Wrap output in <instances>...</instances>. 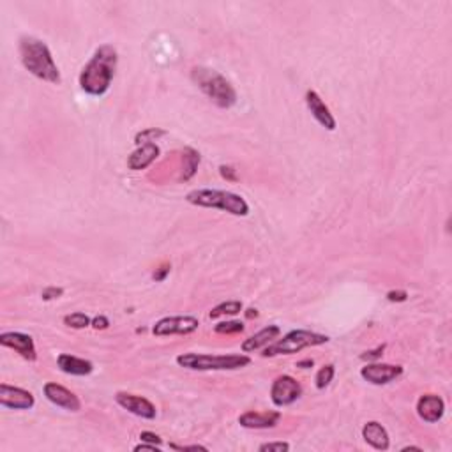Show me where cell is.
<instances>
[{"instance_id":"27","label":"cell","mask_w":452,"mask_h":452,"mask_svg":"<svg viewBox=\"0 0 452 452\" xmlns=\"http://www.w3.org/2000/svg\"><path fill=\"white\" fill-rule=\"evenodd\" d=\"M62 294H64V290L62 288H56V287H48L43 290L41 297L45 299V301H53V299H59L62 297Z\"/></svg>"},{"instance_id":"21","label":"cell","mask_w":452,"mask_h":452,"mask_svg":"<svg viewBox=\"0 0 452 452\" xmlns=\"http://www.w3.org/2000/svg\"><path fill=\"white\" fill-rule=\"evenodd\" d=\"M241 311H242V302L228 301V302H221V304L216 306L211 313H209V317L219 318V317H225V315L226 317H235V315H239Z\"/></svg>"},{"instance_id":"6","label":"cell","mask_w":452,"mask_h":452,"mask_svg":"<svg viewBox=\"0 0 452 452\" xmlns=\"http://www.w3.org/2000/svg\"><path fill=\"white\" fill-rule=\"evenodd\" d=\"M329 343V336L318 334L311 331H292L274 343L267 345L264 350V357H276V355H292L309 347H320Z\"/></svg>"},{"instance_id":"22","label":"cell","mask_w":452,"mask_h":452,"mask_svg":"<svg viewBox=\"0 0 452 452\" xmlns=\"http://www.w3.org/2000/svg\"><path fill=\"white\" fill-rule=\"evenodd\" d=\"M64 324L73 329H85L92 324V320L85 313H71L64 317Z\"/></svg>"},{"instance_id":"8","label":"cell","mask_w":452,"mask_h":452,"mask_svg":"<svg viewBox=\"0 0 452 452\" xmlns=\"http://www.w3.org/2000/svg\"><path fill=\"white\" fill-rule=\"evenodd\" d=\"M200 322L195 317H165L156 322L152 332L154 336H188L198 331Z\"/></svg>"},{"instance_id":"7","label":"cell","mask_w":452,"mask_h":452,"mask_svg":"<svg viewBox=\"0 0 452 452\" xmlns=\"http://www.w3.org/2000/svg\"><path fill=\"white\" fill-rule=\"evenodd\" d=\"M302 396V385L290 375H282L274 380L271 387V400L276 407H288Z\"/></svg>"},{"instance_id":"11","label":"cell","mask_w":452,"mask_h":452,"mask_svg":"<svg viewBox=\"0 0 452 452\" xmlns=\"http://www.w3.org/2000/svg\"><path fill=\"white\" fill-rule=\"evenodd\" d=\"M401 375H403V368L392 364H368L361 370V377L373 385L391 384L392 380L400 378Z\"/></svg>"},{"instance_id":"19","label":"cell","mask_w":452,"mask_h":452,"mask_svg":"<svg viewBox=\"0 0 452 452\" xmlns=\"http://www.w3.org/2000/svg\"><path fill=\"white\" fill-rule=\"evenodd\" d=\"M159 156V147L156 144H144L142 147L136 149L128 159V166L135 172L138 170H145L147 166H151L152 163L158 159Z\"/></svg>"},{"instance_id":"28","label":"cell","mask_w":452,"mask_h":452,"mask_svg":"<svg viewBox=\"0 0 452 452\" xmlns=\"http://www.w3.org/2000/svg\"><path fill=\"white\" fill-rule=\"evenodd\" d=\"M384 350H385V345H382V347L375 348V350H370L366 352V354L361 355L362 361H375V359H380L382 355H384Z\"/></svg>"},{"instance_id":"2","label":"cell","mask_w":452,"mask_h":452,"mask_svg":"<svg viewBox=\"0 0 452 452\" xmlns=\"http://www.w3.org/2000/svg\"><path fill=\"white\" fill-rule=\"evenodd\" d=\"M18 50L22 64L25 66L27 71L48 83H56L59 85L62 82L61 71L56 68L52 52L46 46V43H43L41 39L32 38V36H23L20 39Z\"/></svg>"},{"instance_id":"9","label":"cell","mask_w":452,"mask_h":452,"mask_svg":"<svg viewBox=\"0 0 452 452\" xmlns=\"http://www.w3.org/2000/svg\"><path fill=\"white\" fill-rule=\"evenodd\" d=\"M0 345L15 350L16 354L22 355L25 361L34 362L36 359H38L34 339L29 334H23V332H2V334H0Z\"/></svg>"},{"instance_id":"37","label":"cell","mask_w":452,"mask_h":452,"mask_svg":"<svg viewBox=\"0 0 452 452\" xmlns=\"http://www.w3.org/2000/svg\"><path fill=\"white\" fill-rule=\"evenodd\" d=\"M246 317H248V318H257L258 317V311H257V309L249 308L248 311H246Z\"/></svg>"},{"instance_id":"20","label":"cell","mask_w":452,"mask_h":452,"mask_svg":"<svg viewBox=\"0 0 452 452\" xmlns=\"http://www.w3.org/2000/svg\"><path fill=\"white\" fill-rule=\"evenodd\" d=\"M279 334H281V329H279L278 325H269V327L262 329L260 332H257L255 336L246 339L244 343H242V352H244V354H249V352L260 350V348L271 345Z\"/></svg>"},{"instance_id":"34","label":"cell","mask_w":452,"mask_h":452,"mask_svg":"<svg viewBox=\"0 0 452 452\" xmlns=\"http://www.w3.org/2000/svg\"><path fill=\"white\" fill-rule=\"evenodd\" d=\"M172 449H179V451H207V447H202V445H189V447H179V445H170Z\"/></svg>"},{"instance_id":"16","label":"cell","mask_w":452,"mask_h":452,"mask_svg":"<svg viewBox=\"0 0 452 452\" xmlns=\"http://www.w3.org/2000/svg\"><path fill=\"white\" fill-rule=\"evenodd\" d=\"M281 419L279 412H246L239 417V424L248 430H269Z\"/></svg>"},{"instance_id":"26","label":"cell","mask_w":452,"mask_h":452,"mask_svg":"<svg viewBox=\"0 0 452 452\" xmlns=\"http://www.w3.org/2000/svg\"><path fill=\"white\" fill-rule=\"evenodd\" d=\"M165 135V131H161V129H156V128H152V129H147V131H144V133H140L138 136H136V144H142V142H145V144H152L151 140L149 138H158V136H163Z\"/></svg>"},{"instance_id":"36","label":"cell","mask_w":452,"mask_h":452,"mask_svg":"<svg viewBox=\"0 0 452 452\" xmlns=\"http://www.w3.org/2000/svg\"><path fill=\"white\" fill-rule=\"evenodd\" d=\"M313 359H306V361L297 362V368H302V370H308V368H313Z\"/></svg>"},{"instance_id":"30","label":"cell","mask_w":452,"mask_h":452,"mask_svg":"<svg viewBox=\"0 0 452 452\" xmlns=\"http://www.w3.org/2000/svg\"><path fill=\"white\" fill-rule=\"evenodd\" d=\"M140 440L149 442V444L161 445V438H159L156 433H152V431H142V433H140Z\"/></svg>"},{"instance_id":"15","label":"cell","mask_w":452,"mask_h":452,"mask_svg":"<svg viewBox=\"0 0 452 452\" xmlns=\"http://www.w3.org/2000/svg\"><path fill=\"white\" fill-rule=\"evenodd\" d=\"M417 414L422 421L438 422L445 414V403L440 396L424 394L417 401Z\"/></svg>"},{"instance_id":"29","label":"cell","mask_w":452,"mask_h":452,"mask_svg":"<svg viewBox=\"0 0 452 452\" xmlns=\"http://www.w3.org/2000/svg\"><path fill=\"white\" fill-rule=\"evenodd\" d=\"M408 299V294L405 290H392L387 294V301L391 302H405Z\"/></svg>"},{"instance_id":"5","label":"cell","mask_w":452,"mask_h":452,"mask_svg":"<svg viewBox=\"0 0 452 452\" xmlns=\"http://www.w3.org/2000/svg\"><path fill=\"white\" fill-rule=\"evenodd\" d=\"M177 364L193 371H230L246 368L251 364V359L242 354H182L177 357Z\"/></svg>"},{"instance_id":"4","label":"cell","mask_w":452,"mask_h":452,"mask_svg":"<svg viewBox=\"0 0 452 452\" xmlns=\"http://www.w3.org/2000/svg\"><path fill=\"white\" fill-rule=\"evenodd\" d=\"M186 200L196 207L219 209V211L242 216V218L249 214V205L242 196L230 191H221V189H195L186 195Z\"/></svg>"},{"instance_id":"12","label":"cell","mask_w":452,"mask_h":452,"mask_svg":"<svg viewBox=\"0 0 452 452\" xmlns=\"http://www.w3.org/2000/svg\"><path fill=\"white\" fill-rule=\"evenodd\" d=\"M43 392H45L46 400L52 401L56 407L64 408V410L78 412L80 408H82V401L78 400V396L69 391V389L62 387V385L48 382V384L43 387Z\"/></svg>"},{"instance_id":"33","label":"cell","mask_w":452,"mask_h":452,"mask_svg":"<svg viewBox=\"0 0 452 452\" xmlns=\"http://www.w3.org/2000/svg\"><path fill=\"white\" fill-rule=\"evenodd\" d=\"M92 327L94 329H101V331H105V329H108V325H110V322H108V318L106 317H96V318H92Z\"/></svg>"},{"instance_id":"10","label":"cell","mask_w":452,"mask_h":452,"mask_svg":"<svg viewBox=\"0 0 452 452\" xmlns=\"http://www.w3.org/2000/svg\"><path fill=\"white\" fill-rule=\"evenodd\" d=\"M36 400L32 392L25 389L13 387V385L2 384L0 385V405L11 410H29L34 407Z\"/></svg>"},{"instance_id":"13","label":"cell","mask_w":452,"mask_h":452,"mask_svg":"<svg viewBox=\"0 0 452 452\" xmlns=\"http://www.w3.org/2000/svg\"><path fill=\"white\" fill-rule=\"evenodd\" d=\"M115 401L121 405L124 410L131 412L133 415H138L142 419H154L156 417V407L149 400L142 398V396L128 394V392H117Z\"/></svg>"},{"instance_id":"31","label":"cell","mask_w":452,"mask_h":452,"mask_svg":"<svg viewBox=\"0 0 452 452\" xmlns=\"http://www.w3.org/2000/svg\"><path fill=\"white\" fill-rule=\"evenodd\" d=\"M219 172H221V175L226 179V181H232V182L237 181V170H234L232 166H221Z\"/></svg>"},{"instance_id":"32","label":"cell","mask_w":452,"mask_h":452,"mask_svg":"<svg viewBox=\"0 0 452 452\" xmlns=\"http://www.w3.org/2000/svg\"><path fill=\"white\" fill-rule=\"evenodd\" d=\"M170 269H172V267H170L168 264H163L161 267L156 269V272H154V274H152V278H154L156 281H163V279H165L166 276L170 274Z\"/></svg>"},{"instance_id":"35","label":"cell","mask_w":452,"mask_h":452,"mask_svg":"<svg viewBox=\"0 0 452 452\" xmlns=\"http://www.w3.org/2000/svg\"><path fill=\"white\" fill-rule=\"evenodd\" d=\"M135 451H156V452H159V445H156V444H151V445L142 444V445H136Z\"/></svg>"},{"instance_id":"1","label":"cell","mask_w":452,"mask_h":452,"mask_svg":"<svg viewBox=\"0 0 452 452\" xmlns=\"http://www.w3.org/2000/svg\"><path fill=\"white\" fill-rule=\"evenodd\" d=\"M117 62V50L110 45L99 46L80 75V87L91 96L106 94L115 76Z\"/></svg>"},{"instance_id":"24","label":"cell","mask_w":452,"mask_h":452,"mask_svg":"<svg viewBox=\"0 0 452 452\" xmlns=\"http://www.w3.org/2000/svg\"><path fill=\"white\" fill-rule=\"evenodd\" d=\"M242 331H244L242 322H221L214 327L216 334H239Z\"/></svg>"},{"instance_id":"3","label":"cell","mask_w":452,"mask_h":452,"mask_svg":"<svg viewBox=\"0 0 452 452\" xmlns=\"http://www.w3.org/2000/svg\"><path fill=\"white\" fill-rule=\"evenodd\" d=\"M191 80L219 108H232L237 103V92L234 85L214 69L193 68Z\"/></svg>"},{"instance_id":"18","label":"cell","mask_w":452,"mask_h":452,"mask_svg":"<svg viewBox=\"0 0 452 452\" xmlns=\"http://www.w3.org/2000/svg\"><path fill=\"white\" fill-rule=\"evenodd\" d=\"M362 438L377 451H387L389 445H391L387 430L377 421L366 422L364 428H362Z\"/></svg>"},{"instance_id":"25","label":"cell","mask_w":452,"mask_h":452,"mask_svg":"<svg viewBox=\"0 0 452 452\" xmlns=\"http://www.w3.org/2000/svg\"><path fill=\"white\" fill-rule=\"evenodd\" d=\"M258 451L260 452H287L290 451V445L287 444V442H269V444H262L260 447H258Z\"/></svg>"},{"instance_id":"14","label":"cell","mask_w":452,"mask_h":452,"mask_svg":"<svg viewBox=\"0 0 452 452\" xmlns=\"http://www.w3.org/2000/svg\"><path fill=\"white\" fill-rule=\"evenodd\" d=\"M306 105H308L311 115H313V117L318 121V124H322L325 129H329V131H334L336 129L334 115H332L331 110H329V106L325 105L324 99L320 98V94H318V92H315V91L306 92Z\"/></svg>"},{"instance_id":"23","label":"cell","mask_w":452,"mask_h":452,"mask_svg":"<svg viewBox=\"0 0 452 452\" xmlns=\"http://www.w3.org/2000/svg\"><path fill=\"white\" fill-rule=\"evenodd\" d=\"M334 375H336L334 366L332 364L324 366V368H322V370L317 373V378H315V382H317V387L318 389L327 387V385L332 382V378H334Z\"/></svg>"},{"instance_id":"17","label":"cell","mask_w":452,"mask_h":452,"mask_svg":"<svg viewBox=\"0 0 452 452\" xmlns=\"http://www.w3.org/2000/svg\"><path fill=\"white\" fill-rule=\"evenodd\" d=\"M56 366H59L61 371L68 375H75V377H85V375H91L94 371V364L91 361H85V359L75 357V355L69 354L59 355Z\"/></svg>"}]
</instances>
